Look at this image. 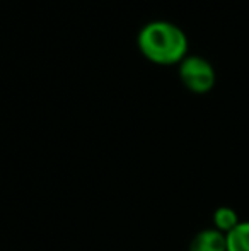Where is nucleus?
Masks as SVG:
<instances>
[{"instance_id": "f257e3e1", "label": "nucleus", "mask_w": 249, "mask_h": 251, "mask_svg": "<svg viewBox=\"0 0 249 251\" xmlns=\"http://www.w3.org/2000/svg\"><path fill=\"white\" fill-rule=\"evenodd\" d=\"M136 45L140 53L157 65H174L188 56V38L184 31L167 21L147 23L140 29Z\"/></svg>"}, {"instance_id": "f03ea898", "label": "nucleus", "mask_w": 249, "mask_h": 251, "mask_svg": "<svg viewBox=\"0 0 249 251\" xmlns=\"http://www.w3.org/2000/svg\"><path fill=\"white\" fill-rule=\"evenodd\" d=\"M180 77L184 87L195 94H205L215 86V70L202 56H186L180 63Z\"/></svg>"}, {"instance_id": "7ed1b4c3", "label": "nucleus", "mask_w": 249, "mask_h": 251, "mask_svg": "<svg viewBox=\"0 0 249 251\" xmlns=\"http://www.w3.org/2000/svg\"><path fill=\"white\" fill-rule=\"evenodd\" d=\"M189 251H227L226 234L215 227L203 229L191 239Z\"/></svg>"}, {"instance_id": "20e7f679", "label": "nucleus", "mask_w": 249, "mask_h": 251, "mask_svg": "<svg viewBox=\"0 0 249 251\" xmlns=\"http://www.w3.org/2000/svg\"><path fill=\"white\" fill-rule=\"evenodd\" d=\"M226 239L227 251H249V221H241Z\"/></svg>"}, {"instance_id": "39448f33", "label": "nucleus", "mask_w": 249, "mask_h": 251, "mask_svg": "<svg viewBox=\"0 0 249 251\" xmlns=\"http://www.w3.org/2000/svg\"><path fill=\"white\" fill-rule=\"evenodd\" d=\"M239 222L241 219L237 212L230 207H219L213 212V226H215L217 231L224 232V234H229Z\"/></svg>"}]
</instances>
